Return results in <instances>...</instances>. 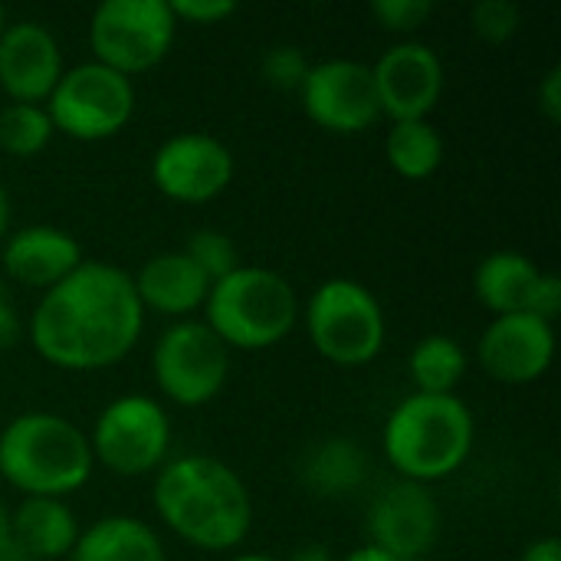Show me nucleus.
<instances>
[{
	"instance_id": "bb28decb",
	"label": "nucleus",
	"mask_w": 561,
	"mask_h": 561,
	"mask_svg": "<svg viewBox=\"0 0 561 561\" xmlns=\"http://www.w3.org/2000/svg\"><path fill=\"white\" fill-rule=\"evenodd\" d=\"M309 59L299 46L293 43H276L263 53L260 59V76L266 79V85L279 89V92H299L306 76H309Z\"/></svg>"
},
{
	"instance_id": "aec40b11",
	"label": "nucleus",
	"mask_w": 561,
	"mask_h": 561,
	"mask_svg": "<svg viewBox=\"0 0 561 561\" xmlns=\"http://www.w3.org/2000/svg\"><path fill=\"white\" fill-rule=\"evenodd\" d=\"M542 266L519 250H496L483 256L473 270V296L496 316H513L529 309Z\"/></svg>"
},
{
	"instance_id": "cd10ccee",
	"label": "nucleus",
	"mask_w": 561,
	"mask_h": 561,
	"mask_svg": "<svg viewBox=\"0 0 561 561\" xmlns=\"http://www.w3.org/2000/svg\"><path fill=\"white\" fill-rule=\"evenodd\" d=\"M523 13L513 0H480L470 10V26L483 43H510L519 33Z\"/></svg>"
},
{
	"instance_id": "1a4fd4ad",
	"label": "nucleus",
	"mask_w": 561,
	"mask_h": 561,
	"mask_svg": "<svg viewBox=\"0 0 561 561\" xmlns=\"http://www.w3.org/2000/svg\"><path fill=\"white\" fill-rule=\"evenodd\" d=\"M92 460L108 473L135 480L158 473L171 450V417L161 401L128 391L108 401L89 434Z\"/></svg>"
},
{
	"instance_id": "7c9ffc66",
	"label": "nucleus",
	"mask_w": 561,
	"mask_h": 561,
	"mask_svg": "<svg viewBox=\"0 0 561 561\" xmlns=\"http://www.w3.org/2000/svg\"><path fill=\"white\" fill-rule=\"evenodd\" d=\"M526 312L536 316V319H542V322H552V325H556V319H559L561 312V279L556 273H549V270L539 273Z\"/></svg>"
},
{
	"instance_id": "2f4dec72",
	"label": "nucleus",
	"mask_w": 561,
	"mask_h": 561,
	"mask_svg": "<svg viewBox=\"0 0 561 561\" xmlns=\"http://www.w3.org/2000/svg\"><path fill=\"white\" fill-rule=\"evenodd\" d=\"M536 105L549 122H561V66H552L536 89Z\"/></svg>"
},
{
	"instance_id": "c9c22d12",
	"label": "nucleus",
	"mask_w": 561,
	"mask_h": 561,
	"mask_svg": "<svg viewBox=\"0 0 561 561\" xmlns=\"http://www.w3.org/2000/svg\"><path fill=\"white\" fill-rule=\"evenodd\" d=\"M286 561H339L332 556V549L329 546H322V542H306V546H299V549H293V556Z\"/></svg>"
},
{
	"instance_id": "473e14b6",
	"label": "nucleus",
	"mask_w": 561,
	"mask_h": 561,
	"mask_svg": "<svg viewBox=\"0 0 561 561\" xmlns=\"http://www.w3.org/2000/svg\"><path fill=\"white\" fill-rule=\"evenodd\" d=\"M16 335H20V316H16V306L10 299L7 283L0 279V348L3 345H13Z\"/></svg>"
},
{
	"instance_id": "a211bd4d",
	"label": "nucleus",
	"mask_w": 561,
	"mask_h": 561,
	"mask_svg": "<svg viewBox=\"0 0 561 561\" xmlns=\"http://www.w3.org/2000/svg\"><path fill=\"white\" fill-rule=\"evenodd\" d=\"M131 286L145 312H158L174 322L204 309L210 293V279L181 250L148 256L138 273H131Z\"/></svg>"
},
{
	"instance_id": "f257e3e1",
	"label": "nucleus",
	"mask_w": 561,
	"mask_h": 561,
	"mask_svg": "<svg viewBox=\"0 0 561 561\" xmlns=\"http://www.w3.org/2000/svg\"><path fill=\"white\" fill-rule=\"evenodd\" d=\"M145 332V309L131 273L105 260H82L53 289L39 293L26 335L33 352L62 371H102L122 362Z\"/></svg>"
},
{
	"instance_id": "393cba45",
	"label": "nucleus",
	"mask_w": 561,
	"mask_h": 561,
	"mask_svg": "<svg viewBox=\"0 0 561 561\" xmlns=\"http://www.w3.org/2000/svg\"><path fill=\"white\" fill-rule=\"evenodd\" d=\"M56 128L46 112V105L30 102H7L0 108V151L10 158H36L49 141Z\"/></svg>"
},
{
	"instance_id": "9b49d317",
	"label": "nucleus",
	"mask_w": 561,
	"mask_h": 561,
	"mask_svg": "<svg viewBox=\"0 0 561 561\" xmlns=\"http://www.w3.org/2000/svg\"><path fill=\"white\" fill-rule=\"evenodd\" d=\"M299 99L309 122L332 135H362L381 118L371 66L345 56L312 62Z\"/></svg>"
},
{
	"instance_id": "58836bf2",
	"label": "nucleus",
	"mask_w": 561,
	"mask_h": 561,
	"mask_svg": "<svg viewBox=\"0 0 561 561\" xmlns=\"http://www.w3.org/2000/svg\"><path fill=\"white\" fill-rule=\"evenodd\" d=\"M227 561H279V559L263 556V552H240V556H233V559H227Z\"/></svg>"
},
{
	"instance_id": "72a5a7b5",
	"label": "nucleus",
	"mask_w": 561,
	"mask_h": 561,
	"mask_svg": "<svg viewBox=\"0 0 561 561\" xmlns=\"http://www.w3.org/2000/svg\"><path fill=\"white\" fill-rule=\"evenodd\" d=\"M0 561H26L23 552L16 549V539H13V523H10V510L0 503Z\"/></svg>"
},
{
	"instance_id": "c756f323",
	"label": "nucleus",
	"mask_w": 561,
	"mask_h": 561,
	"mask_svg": "<svg viewBox=\"0 0 561 561\" xmlns=\"http://www.w3.org/2000/svg\"><path fill=\"white\" fill-rule=\"evenodd\" d=\"M168 7L178 23L194 26H214L237 13V0H168Z\"/></svg>"
},
{
	"instance_id": "20e7f679",
	"label": "nucleus",
	"mask_w": 561,
	"mask_h": 561,
	"mask_svg": "<svg viewBox=\"0 0 561 561\" xmlns=\"http://www.w3.org/2000/svg\"><path fill=\"white\" fill-rule=\"evenodd\" d=\"M95 470L89 434L56 411H26L0 431V477L23 496L66 500Z\"/></svg>"
},
{
	"instance_id": "e433bc0d",
	"label": "nucleus",
	"mask_w": 561,
	"mask_h": 561,
	"mask_svg": "<svg viewBox=\"0 0 561 561\" xmlns=\"http://www.w3.org/2000/svg\"><path fill=\"white\" fill-rule=\"evenodd\" d=\"M342 561H398V559H394V556H388L385 549H378V546L365 542V546L352 549V552H348Z\"/></svg>"
},
{
	"instance_id": "0eeeda50",
	"label": "nucleus",
	"mask_w": 561,
	"mask_h": 561,
	"mask_svg": "<svg viewBox=\"0 0 561 561\" xmlns=\"http://www.w3.org/2000/svg\"><path fill=\"white\" fill-rule=\"evenodd\" d=\"M135 82L95 59L69 66L43 102L53 128L72 141H105L135 115Z\"/></svg>"
},
{
	"instance_id": "2eb2a0df",
	"label": "nucleus",
	"mask_w": 561,
	"mask_h": 561,
	"mask_svg": "<svg viewBox=\"0 0 561 561\" xmlns=\"http://www.w3.org/2000/svg\"><path fill=\"white\" fill-rule=\"evenodd\" d=\"M483 371L503 385H533L539 381L556 358V325L529 312L496 316L477 345Z\"/></svg>"
},
{
	"instance_id": "4c0bfd02",
	"label": "nucleus",
	"mask_w": 561,
	"mask_h": 561,
	"mask_svg": "<svg viewBox=\"0 0 561 561\" xmlns=\"http://www.w3.org/2000/svg\"><path fill=\"white\" fill-rule=\"evenodd\" d=\"M10 214H13L10 194H7V187H3V181H0V243H3V237L10 233Z\"/></svg>"
},
{
	"instance_id": "ea45409f",
	"label": "nucleus",
	"mask_w": 561,
	"mask_h": 561,
	"mask_svg": "<svg viewBox=\"0 0 561 561\" xmlns=\"http://www.w3.org/2000/svg\"><path fill=\"white\" fill-rule=\"evenodd\" d=\"M7 23H10V20H7V10L0 7V36H3V30H7Z\"/></svg>"
},
{
	"instance_id": "423d86ee",
	"label": "nucleus",
	"mask_w": 561,
	"mask_h": 561,
	"mask_svg": "<svg viewBox=\"0 0 561 561\" xmlns=\"http://www.w3.org/2000/svg\"><path fill=\"white\" fill-rule=\"evenodd\" d=\"M302 322L312 348L339 368L375 362L388 342V319L378 296L348 276L319 283L302 309Z\"/></svg>"
},
{
	"instance_id": "7ed1b4c3",
	"label": "nucleus",
	"mask_w": 561,
	"mask_h": 561,
	"mask_svg": "<svg viewBox=\"0 0 561 561\" xmlns=\"http://www.w3.org/2000/svg\"><path fill=\"white\" fill-rule=\"evenodd\" d=\"M477 440V421L457 394H408L385 417L381 450L408 483H440L454 477Z\"/></svg>"
},
{
	"instance_id": "6ab92c4d",
	"label": "nucleus",
	"mask_w": 561,
	"mask_h": 561,
	"mask_svg": "<svg viewBox=\"0 0 561 561\" xmlns=\"http://www.w3.org/2000/svg\"><path fill=\"white\" fill-rule=\"evenodd\" d=\"M10 523L23 559H69L82 533L69 503L49 496H23V503L10 513Z\"/></svg>"
},
{
	"instance_id": "a878e982",
	"label": "nucleus",
	"mask_w": 561,
	"mask_h": 561,
	"mask_svg": "<svg viewBox=\"0 0 561 561\" xmlns=\"http://www.w3.org/2000/svg\"><path fill=\"white\" fill-rule=\"evenodd\" d=\"M181 253L210 279V286L243 266L233 237L224 233V230H217V227H197V230H191L187 240H184V247H181Z\"/></svg>"
},
{
	"instance_id": "dca6fc26",
	"label": "nucleus",
	"mask_w": 561,
	"mask_h": 561,
	"mask_svg": "<svg viewBox=\"0 0 561 561\" xmlns=\"http://www.w3.org/2000/svg\"><path fill=\"white\" fill-rule=\"evenodd\" d=\"M66 72L56 33L39 20H10L0 36V89L10 102L43 105Z\"/></svg>"
},
{
	"instance_id": "412c9836",
	"label": "nucleus",
	"mask_w": 561,
	"mask_h": 561,
	"mask_svg": "<svg viewBox=\"0 0 561 561\" xmlns=\"http://www.w3.org/2000/svg\"><path fill=\"white\" fill-rule=\"evenodd\" d=\"M69 561H168L161 536L138 516H102L79 533Z\"/></svg>"
},
{
	"instance_id": "f3484780",
	"label": "nucleus",
	"mask_w": 561,
	"mask_h": 561,
	"mask_svg": "<svg viewBox=\"0 0 561 561\" xmlns=\"http://www.w3.org/2000/svg\"><path fill=\"white\" fill-rule=\"evenodd\" d=\"M82 247L79 240L53 224H30L3 237L0 243V266L10 276V283L26 289H53L69 273L82 266Z\"/></svg>"
},
{
	"instance_id": "b1692460",
	"label": "nucleus",
	"mask_w": 561,
	"mask_h": 561,
	"mask_svg": "<svg viewBox=\"0 0 561 561\" xmlns=\"http://www.w3.org/2000/svg\"><path fill=\"white\" fill-rule=\"evenodd\" d=\"M385 158L391 171L404 181H427L444 164V135L431 118L424 122H391L385 138Z\"/></svg>"
},
{
	"instance_id": "f8f14e48",
	"label": "nucleus",
	"mask_w": 561,
	"mask_h": 561,
	"mask_svg": "<svg viewBox=\"0 0 561 561\" xmlns=\"http://www.w3.org/2000/svg\"><path fill=\"white\" fill-rule=\"evenodd\" d=\"M233 151L207 131H178L151 154V184L178 204H207L233 181Z\"/></svg>"
},
{
	"instance_id": "39448f33",
	"label": "nucleus",
	"mask_w": 561,
	"mask_h": 561,
	"mask_svg": "<svg viewBox=\"0 0 561 561\" xmlns=\"http://www.w3.org/2000/svg\"><path fill=\"white\" fill-rule=\"evenodd\" d=\"M204 322L230 352H266L296 329L299 296L283 273L243 263L210 286Z\"/></svg>"
},
{
	"instance_id": "f704fd0d",
	"label": "nucleus",
	"mask_w": 561,
	"mask_h": 561,
	"mask_svg": "<svg viewBox=\"0 0 561 561\" xmlns=\"http://www.w3.org/2000/svg\"><path fill=\"white\" fill-rule=\"evenodd\" d=\"M519 561H561V542L556 536H542V539L526 546Z\"/></svg>"
},
{
	"instance_id": "5701e85b",
	"label": "nucleus",
	"mask_w": 561,
	"mask_h": 561,
	"mask_svg": "<svg viewBox=\"0 0 561 561\" xmlns=\"http://www.w3.org/2000/svg\"><path fill=\"white\" fill-rule=\"evenodd\" d=\"M470 358L454 335H424L408 355V375L417 394H454L467 378Z\"/></svg>"
},
{
	"instance_id": "ddd939ff",
	"label": "nucleus",
	"mask_w": 561,
	"mask_h": 561,
	"mask_svg": "<svg viewBox=\"0 0 561 561\" xmlns=\"http://www.w3.org/2000/svg\"><path fill=\"white\" fill-rule=\"evenodd\" d=\"M381 115L391 122H424L444 95V59L421 39H401L371 62Z\"/></svg>"
},
{
	"instance_id": "f03ea898",
	"label": "nucleus",
	"mask_w": 561,
	"mask_h": 561,
	"mask_svg": "<svg viewBox=\"0 0 561 561\" xmlns=\"http://www.w3.org/2000/svg\"><path fill=\"white\" fill-rule=\"evenodd\" d=\"M151 503L158 519L201 552L243 546L253 526V500L243 477L207 454L164 460L154 473Z\"/></svg>"
},
{
	"instance_id": "9d476101",
	"label": "nucleus",
	"mask_w": 561,
	"mask_h": 561,
	"mask_svg": "<svg viewBox=\"0 0 561 561\" xmlns=\"http://www.w3.org/2000/svg\"><path fill=\"white\" fill-rule=\"evenodd\" d=\"M151 375L158 391L178 408L210 404L230 375V348L204 319L171 322L151 348Z\"/></svg>"
},
{
	"instance_id": "c85d7f7f",
	"label": "nucleus",
	"mask_w": 561,
	"mask_h": 561,
	"mask_svg": "<svg viewBox=\"0 0 561 561\" xmlns=\"http://www.w3.org/2000/svg\"><path fill=\"white\" fill-rule=\"evenodd\" d=\"M368 10L381 23V30L411 36V33H417L431 20L434 3L431 0H375Z\"/></svg>"
},
{
	"instance_id": "6e6552de",
	"label": "nucleus",
	"mask_w": 561,
	"mask_h": 561,
	"mask_svg": "<svg viewBox=\"0 0 561 561\" xmlns=\"http://www.w3.org/2000/svg\"><path fill=\"white\" fill-rule=\"evenodd\" d=\"M178 20L168 0H105L89 20L92 59L135 79L168 59Z\"/></svg>"
},
{
	"instance_id": "4468645a",
	"label": "nucleus",
	"mask_w": 561,
	"mask_h": 561,
	"mask_svg": "<svg viewBox=\"0 0 561 561\" xmlns=\"http://www.w3.org/2000/svg\"><path fill=\"white\" fill-rule=\"evenodd\" d=\"M440 533V510L427 486L398 480L368 506V542L398 561L427 556Z\"/></svg>"
},
{
	"instance_id": "4be33fe9",
	"label": "nucleus",
	"mask_w": 561,
	"mask_h": 561,
	"mask_svg": "<svg viewBox=\"0 0 561 561\" xmlns=\"http://www.w3.org/2000/svg\"><path fill=\"white\" fill-rule=\"evenodd\" d=\"M299 480L316 496L325 500L348 496L368 480V454L352 437H325L302 454Z\"/></svg>"
}]
</instances>
